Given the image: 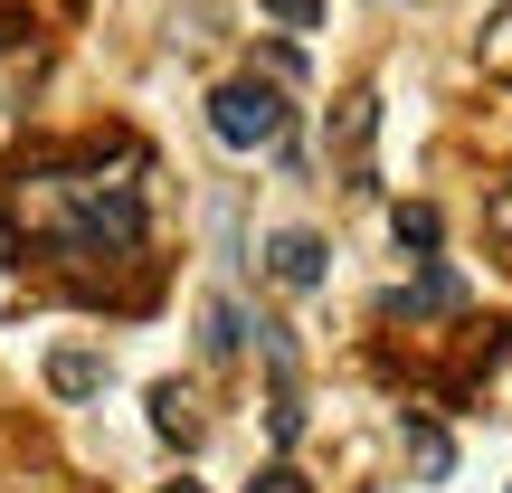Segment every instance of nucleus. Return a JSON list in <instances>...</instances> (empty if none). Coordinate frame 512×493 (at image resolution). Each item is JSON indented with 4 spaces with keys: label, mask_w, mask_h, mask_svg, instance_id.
Masks as SVG:
<instances>
[{
    "label": "nucleus",
    "mask_w": 512,
    "mask_h": 493,
    "mask_svg": "<svg viewBox=\"0 0 512 493\" xmlns=\"http://www.w3.org/2000/svg\"><path fill=\"white\" fill-rule=\"evenodd\" d=\"M484 238L512 247V181H494V200H484Z\"/></svg>",
    "instance_id": "9b49d317"
},
{
    "label": "nucleus",
    "mask_w": 512,
    "mask_h": 493,
    "mask_svg": "<svg viewBox=\"0 0 512 493\" xmlns=\"http://www.w3.org/2000/svg\"><path fill=\"white\" fill-rule=\"evenodd\" d=\"M399 437H408V465H418L427 484H446V475H456V446H446V427H427V418H408Z\"/></svg>",
    "instance_id": "6e6552de"
},
{
    "label": "nucleus",
    "mask_w": 512,
    "mask_h": 493,
    "mask_svg": "<svg viewBox=\"0 0 512 493\" xmlns=\"http://www.w3.org/2000/svg\"><path fill=\"white\" fill-rule=\"evenodd\" d=\"M247 493H304V475H294V465H266V475H256Z\"/></svg>",
    "instance_id": "ddd939ff"
},
{
    "label": "nucleus",
    "mask_w": 512,
    "mask_h": 493,
    "mask_svg": "<svg viewBox=\"0 0 512 493\" xmlns=\"http://www.w3.org/2000/svg\"><path fill=\"white\" fill-rule=\"evenodd\" d=\"M266 275H275L285 294H313V285L332 275V247L313 238V228H275V238H266Z\"/></svg>",
    "instance_id": "20e7f679"
},
{
    "label": "nucleus",
    "mask_w": 512,
    "mask_h": 493,
    "mask_svg": "<svg viewBox=\"0 0 512 493\" xmlns=\"http://www.w3.org/2000/svg\"><path fill=\"white\" fill-rule=\"evenodd\" d=\"M238 342H247V313L219 294V304H209V351H238Z\"/></svg>",
    "instance_id": "9d476101"
},
{
    "label": "nucleus",
    "mask_w": 512,
    "mask_h": 493,
    "mask_svg": "<svg viewBox=\"0 0 512 493\" xmlns=\"http://www.w3.org/2000/svg\"><path fill=\"white\" fill-rule=\"evenodd\" d=\"M162 493H209V484H162Z\"/></svg>",
    "instance_id": "4468645a"
},
{
    "label": "nucleus",
    "mask_w": 512,
    "mask_h": 493,
    "mask_svg": "<svg viewBox=\"0 0 512 493\" xmlns=\"http://www.w3.org/2000/svg\"><path fill=\"white\" fill-rule=\"evenodd\" d=\"M389 228H399V247H418V256H437V238H446V219L427 200H399V209H389Z\"/></svg>",
    "instance_id": "1a4fd4ad"
},
{
    "label": "nucleus",
    "mask_w": 512,
    "mask_h": 493,
    "mask_svg": "<svg viewBox=\"0 0 512 493\" xmlns=\"http://www.w3.org/2000/svg\"><path fill=\"white\" fill-rule=\"evenodd\" d=\"M266 19H275V29H313V19H323V0H266Z\"/></svg>",
    "instance_id": "f8f14e48"
},
{
    "label": "nucleus",
    "mask_w": 512,
    "mask_h": 493,
    "mask_svg": "<svg viewBox=\"0 0 512 493\" xmlns=\"http://www.w3.org/2000/svg\"><path fill=\"white\" fill-rule=\"evenodd\" d=\"M152 437H162V446H200V437H209L200 389H181V380H162V389H152Z\"/></svg>",
    "instance_id": "423d86ee"
},
{
    "label": "nucleus",
    "mask_w": 512,
    "mask_h": 493,
    "mask_svg": "<svg viewBox=\"0 0 512 493\" xmlns=\"http://www.w3.org/2000/svg\"><path fill=\"white\" fill-rule=\"evenodd\" d=\"M285 124H294V114H285V95H275L266 76H228V86L209 95V133H219L228 152H275Z\"/></svg>",
    "instance_id": "f03ea898"
},
{
    "label": "nucleus",
    "mask_w": 512,
    "mask_h": 493,
    "mask_svg": "<svg viewBox=\"0 0 512 493\" xmlns=\"http://www.w3.org/2000/svg\"><path fill=\"white\" fill-rule=\"evenodd\" d=\"M370 133H380V95H342V114H332V171H342V190H370Z\"/></svg>",
    "instance_id": "7ed1b4c3"
},
{
    "label": "nucleus",
    "mask_w": 512,
    "mask_h": 493,
    "mask_svg": "<svg viewBox=\"0 0 512 493\" xmlns=\"http://www.w3.org/2000/svg\"><path fill=\"white\" fill-rule=\"evenodd\" d=\"M389 313H399V323H437V313H465V275L427 256V275H418V285H399V294H389Z\"/></svg>",
    "instance_id": "39448f33"
},
{
    "label": "nucleus",
    "mask_w": 512,
    "mask_h": 493,
    "mask_svg": "<svg viewBox=\"0 0 512 493\" xmlns=\"http://www.w3.org/2000/svg\"><path fill=\"white\" fill-rule=\"evenodd\" d=\"M48 389L57 399H95V389H105V351H48Z\"/></svg>",
    "instance_id": "0eeeda50"
},
{
    "label": "nucleus",
    "mask_w": 512,
    "mask_h": 493,
    "mask_svg": "<svg viewBox=\"0 0 512 493\" xmlns=\"http://www.w3.org/2000/svg\"><path fill=\"white\" fill-rule=\"evenodd\" d=\"M19 228H29V247L67 256V266H95V256H133L143 247V190L114 181L105 162H48L19 181Z\"/></svg>",
    "instance_id": "f257e3e1"
}]
</instances>
